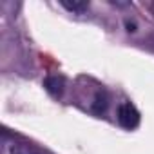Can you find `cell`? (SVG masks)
Here are the masks:
<instances>
[{
    "label": "cell",
    "mask_w": 154,
    "mask_h": 154,
    "mask_svg": "<svg viewBox=\"0 0 154 154\" xmlns=\"http://www.w3.org/2000/svg\"><path fill=\"white\" fill-rule=\"evenodd\" d=\"M60 4H62L65 9L72 11V13H84V11H87V8H89V2H87V0H60Z\"/></svg>",
    "instance_id": "cell-3"
},
{
    "label": "cell",
    "mask_w": 154,
    "mask_h": 154,
    "mask_svg": "<svg viewBox=\"0 0 154 154\" xmlns=\"http://www.w3.org/2000/svg\"><path fill=\"white\" fill-rule=\"evenodd\" d=\"M44 87L47 89V93L51 96L60 98L63 94V91H65V78H63L62 74H51V76H47V78H45Z\"/></svg>",
    "instance_id": "cell-2"
},
{
    "label": "cell",
    "mask_w": 154,
    "mask_h": 154,
    "mask_svg": "<svg viewBox=\"0 0 154 154\" xmlns=\"http://www.w3.org/2000/svg\"><path fill=\"white\" fill-rule=\"evenodd\" d=\"M118 122L123 129H136L138 123H140V112L138 109L131 103V102H125L120 105L118 109Z\"/></svg>",
    "instance_id": "cell-1"
},
{
    "label": "cell",
    "mask_w": 154,
    "mask_h": 154,
    "mask_svg": "<svg viewBox=\"0 0 154 154\" xmlns=\"http://www.w3.org/2000/svg\"><path fill=\"white\" fill-rule=\"evenodd\" d=\"M13 154H36L33 149H29V147H13Z\"/></svg>",
    "instance_id": "cell-5"
},
{
    "label": "cell",
    "mask_w": 154,
    "mask_h": 154,
    "mask_svg": "<svg viewBox=\"0 0 154 154\" xmlns=\"http://www.w3.org/2000/svg\"><path fill=\"white\" fill-rule=\"evenodd\" d=\"M127 31H136V24L127 20Z\"/></svg>",
    "instance_id": "cell-7"
},
{
    "label": "cell",
    "mask_w": 154,
    "mask_h": 154,
    "mask_svg": "<svg viewBox=\"0 0 154 154\" xmlns=\"http://www.w3.org/2000/svg\"><path fill=\"white\" fill-rule=\"evenodd\" d=\"M145 8H147V9L154 15V0H150V2H145Z\"/></svg>",
    "instance_id": "cell-6"
},
{
    "label": "cell",
    "mask_w": 154,
    "mask_h": 154,
    "mask_svg": "<svg viewBox=\"0 0 154 154\" xmlns=\"http://www.w3.org/2000/svg\"><path fill=\"white\" fill-rule=\"evenodd\" d=\"M91 109H93L94 112H98V114L103 112V111L107 109V96H105L103 91H98V93L94 94V102H93Z\"/></svg>",
    "instance_id": "cell-4"
}]
</instances>
